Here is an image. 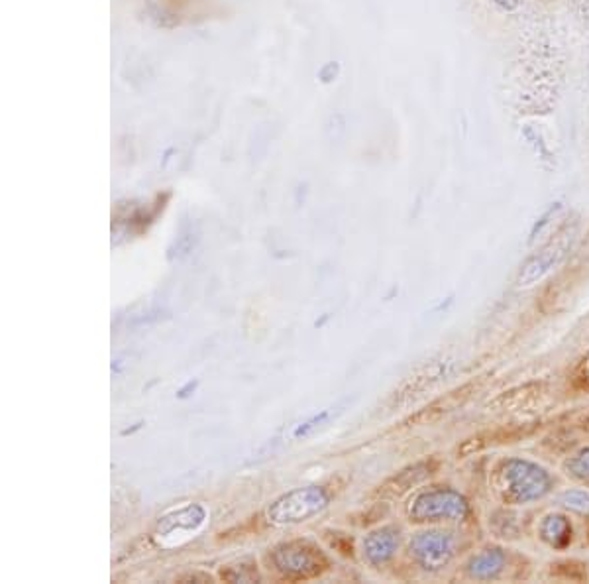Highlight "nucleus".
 <instances>
[{
	"label": "nucleus",
	"instance_id": "nucleus-4",
	"mask_svg": "<svg viewBox=\"0 0 589 584\" xmlns=\"http://www.w3.org/2000/svg\"><path fill=\"white\" fill-rule=\"evenodd\" d=\"M411 549L423 569L440 571L456 559L460 543L452 531H425L415 539Z\"/></svg>",
	"mask_w": 589,
	"mask_h": 584
},
{
	"label": "nucleus",
	"instance_id": "nucleus-12",
	"mask_svg": "<svg viewBox=\"0 0 589 584\" xmlns=\"http://www.w3.org/2000/svg\"><path fill=\"white\" fill-rule=\"evenodd\" d=\"M562 4L580 24L589 28V0H562Z\"/></svg>",
	"mask_w": 589,
	"mask_h": 584
},
{
	"label": "nucleus",
	"instance_id": "nucleus-11",
	"mask_svg": "<svg viewBox=\"0 0 589 584\" xmlns=\"http://www.w3.org/2000/svg\"><path fill=\"white\" fill-rule=\"evenodd\" d=\"M564 472L582 484H589V445L578 449L576 453H572L566 461H564Z\"/></svg>",
	"mask_w": 589,
	"mask_h": 584
},
{
	"label": "nucleus",
	"instance_id": "nucleus-7",
	"mask_svg": "<svg viewBox=\"0 0 589 584\" xmlns=\"http://www.w3.org/2000/svg\"><path fill=\"white\" fill-rule=\"evenodd\" d=\"M507 569V553L501 547H483L466 563V575L472 581H497Z\"/></svg>",
	"mask_w": 589,
	"mask_h": 584
},
{
	"label": "nucleus",
	"instance_id": "nucleus-9",
	"mask_svg": "<svg viewBox=\"0 0 589 584\" xmlns=\"http://www.w3.org/2000/svg\"><path fill=\"white\" fill-rule=\"evenodd\" d=\"M397 547V535L391 529H381L372 533V537L366 541V553L374 563L387 561Z\"/></svg>",
	"mask_w": 589,
	"mask_h": 584
},
{
	"label": "nucleus",
	"instance_id": "nucleus-2",
	"mask_svg": "<svg viewBox=\"0 0 589 584\" xmlns=\"http://www.w3.org/2000/svg\"><path fill=\"white\" fill-rule=\"evenodd\" d=\"M476 16L489 22L493 32H523L535 26L538 12L544 8L538 0H472Z\"/></svg>",
	"mask_w": 589,
	"mask_h": 584
},
{
	"label": "nucleus",
	"instance_id": "nucleus-5",
	"mask_svg": "<svg viewBox=\"0 0 589 584\" xmlns=\"http://www.w3.org/2000/svg\"><path fill=\"white\" fill-rule=\"evenodd\" d=\"M160 16L171 26L218 20L226 14L222 0H158Z\"/></svg>",
	"mask_w": 589,
	"mask_h": 584
},
{
	"label": "nucleus",
	"instance_id": "nucleus-3",
	"mask_svg": "<svg viewBox=\"0 0 589 584\" xmlns=\"http://www.w3.org/2000/svg\"><path fill=\"white\" fill-rule=\"evenodd\" d=\"M470 516V502L452 488L423 492L411 506L415 522H464Z\"/></svg>",
	"mask_w": 589,
	"mask_h": 584
},
{
	"label": "nucleus",
	"instance_id": "nucleus-8",
	"mask_svg": "<svg viewBox=\"0 0 589 584\" xmlns=\"http://www.w3.org/2000/svg\"><path fill=\"white\" fill-rule=\"evenodd\" d=\"M538 537L550 549L562 551V549H566L572 543V539H574V527H572V522H570V518L566 514L552 512V514H546L540 520V524H538Z\"/></svg>",
	"mask_w": 589,
	"mask_h": 584
},
{
	"label": "nucleus",
	"instance_id": "nucleus-10",
	"mask_svg": "<svg viewBox=\"0 0 589 584\" xmlns=\"http://www.w3.org/2000/svg\"><path fill=\"white\" fill-rule=\"evenodd\" d=\"M556 504L570 512V514H578L589 518V488H572V490H564L556 496Z\"/></svg>",
	"mask_w": 589,
	"mask_h": 584
},
{
	"label": "nucleus",
	"instance_id": "nucleus-15",
	"mask_svg": "<svg viewBox=\"0 0 589 584\" xmlns=\"http://www.w3.org/2000/svg\"><path fill=\"white\" fill-rule=\"evenodd\" d=\"M588 423H589V419H588Z\"/></svg>",
	"mask_w": 589,
	"mask_h": 584
},
{
	"label": "nucleus",
	"instance_id": "nucleus-14",
	"mask_svg": "<svg viewBox=\"0 0 589 584\" xmlns=\"http://www.w3.org/2000/svg\"><path fill=\"white\" fill-rule=\"evenodd\" d=\"M538 2H540V4H542V6H544V8H546V6H552V4H558V2H562V0H538Z\"/></svg>",
	"mask_w": 589,
	"mask_h": 584
},
{
	"label": "nucleus",
	"instance_id": "nucleus-1",
	"mask_svg": "<svg viewBox=\"0 0 589 584\" xmlns=\"http://www.w3.org/2000/svg\"><path fill=\"white\" fill-rule=\"evenodd\" d=\"M493 484L501 500L509 506H527L546 498L554 486V476L535 461L509 457L499 461L493 472Z\"/></svg>",
	"mask_w": 589,
	"mask_h": 584
},
{
	"label": "nucleus",
	"instance_id": "nucleus-6",
	"mask_svg": "<svg viewBox=\"0 0 589 584\" xmlns=\"http://www.w3.org/2000/svg\"><path fill=\"white\" fill-rule=\"evenodd\" d=\"M570 240H572V231H566L556 238V242L552 240L546 248H542L536 256H533L525 268L521 270L519 276V286H533L538 280H542L546 274H550L566 256V252L570 250Z\"/></svg>",
	"mask_w": 589,
	"mask_h": 584
},
{
	"label": "nucleus",
	"instance_id": "nucleus-13",
	"mask_svg": "<svg viewBox=\"0 0 589 584\" xmlns=\"http://www.w3.org/2000/svg\"><path fill=\"white\" fill-rule=\"evenodd\" d=\"M584 376H586L584 380H586V382H589V356L588 358H586V360H584Z\"/></svg>",
	"mask_w": 589,
	"mask_h": 584
}]
</instances>
